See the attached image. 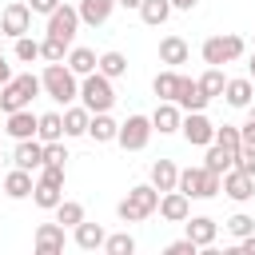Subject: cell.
<instances>
[{"mask_svg": "<svg viewBox=\"0 0 255 255\" xmlns=\"http://www.w3.org/2000/svg\"><path fill=\"white\" fill-rule=\"evenodd\" d=\"M247 124H255V104H247Z\"/></svg>", "mask_w": 255, "mask_h": 255, "instance_id": "obj_51", "label": "cell"}, {"mask_svg": "<svg viewBox=\"0 0 255 255\" xmlns=\"http://www.w3.org/2000/svg\"><path fill=\"white\" fill-rule=\"evenodd\" d=\"M143 0H116V8H139Z\"/></svg>", "mask_w": 255, "mask_h": 255, "instance_id": "obj_50", "label": "cell"}, {"mask_svg": "<svg viewBox=\"0 0 255 255\" xmlns=\"http://www.w3.org/2000/svg\"><path fill=\"white\" fill-rule=\"evenodd\" d=\"M104 251H108V255H135V239H131L128 231L108 235V239H104Z\"/></svg>", "mask_w": 255, "mask_h": 255, "instance_id": "obj_37", "label": "cell"}, {"mask_svg": "<svg viewBox=\"0 0 255 255\" xmlns=\"http://www.w3.org/2000/svg\"><path fill=\"white\" fill-rule=\"evenodd\" d=\"M16 60H20V64H36V60H40V40L16 36Z\"/></svg>", "mask_w": 255, "mask_h": 255, "instance_id": "obj_38", "label": "cell"}, {"mask_svg": "<svg viewBox=\"0 0 255 255\" xmlns=\"http://www.w3.org/2000/svg\"><path fill=\"white\" fill-rule=\"evenodd\" d=\"M139 16H143V24H151V28H159V24H167V16L175 12L171 8V0H143L139 8H135Z\"/></svg>", "mask_w": 255, "mask_h": 255, "instance_id": "obj_29", "label": "cell"}, {"mask_svg": "<svg viewBox=\"0 0 255 255\" xmlns=\"http://www.w3.org/2000/svg\"><path fill=\"white\" fill-rule=\"evenodd\" d=\"M175 104H179V112H203L211 100L203 96L199 80H191V76H179V88H175Z\"/></svg>", "mask_w": 255, "mask_h": 255, "instance_id": "obj_11", "label": "cell"}, {"mask_svg": "<svg viewBox=\"0 0 255 255\" xmlns=\"http://www.w3.org/2000/svg\"><path fill=\"white\" fill-rule=\"evenodd\" d=\"M60 199H64V167L40 163V175H36V187H32V203L44 207V211H52Z\"/></svg>", "mask_w": 255, "mask_h": 255, "instance_id": "obj_5", "label": "cell"}, {"mask_svg": "<svg viewBox=\"0 0 255 255\" xmlns=\"http://www.w3.org/2000/svg\"><path fill=\"white\" fill-rule=\"evenodd\" d=\"M60 4H64V0H28V8H32V12H40V16H48V12H56Z\"/></svg>", "mask_w": 255, "mask_h": 255, "instance_id": "obj_45", "label": "cell"}, {"mask_svg": "<svg viewBox=\"0 0 255 255\" xmlns=\"http://www.w3.org/2000/svg\"><path fill=\"white\" fill-rule=\"evenodd\" d=\"M251 96H255V88H251V80H247V76H239V80H227V84H223V100H227L231 108H247V104H251Z\"/></svg>", "mask_w": 255, "mask_h": 255, "instance_id": "obj_27", "label": "cell"}, {"mask_svg": "<svg viewBox=\"0 0 255 255\" xmlns=\"http://www.w3.org/2000/svg\"><path fill=\"white\" fill-rule=\"evenodd\" d=\"M175 187H179L187 199H215V195L223 191V175H219V171H207L203 163H199V167H179Z\"/></svg>", "mask_w": 255, "mask_h": 255, "instance_id": "obj_2", "label": "cell"}, {"mask_svg": "<svg viewBox=\"0 0 255 255\" xmlns=\"http://www.w3.org/2000/svg\"><path fill=\"white\" fill-rule=\"evenodd\" d=\"M80 104H84L88 112H112V104H116V88H112V80H108L104 72H88V76H80Z\"/></svg>", "mask_w": 255, "mask_h": 255, "instance_id": "obj_4", "label": "cell"}, {"mask_svg": "<svg viewBox=\"0 0 255 255\" xmlns=\"http://www.w3.org/2000/svg\"><path fill=\"white\" fill-rule=\"evenodd\" d=\"M44 163V143L32 135V139H16V151H12V167H24V171H40Z\"/></svg>", "mask_w": 255, "mask_h": 255, "instance_id": "obj_14", "label": "cell"}, {"mask_svg": "<svg viewBox=\"0 0 255 255\" xmlns=\"http://www.w3.org/2000/svg\"><path fill=\"white\" fill-rule=\"evenodd\" d=\"M0 131H4V124H0Z\"/></svg>", "mask_w": 255, "mask_h": 255, "instance_id": "obj_54", "label": "cell"}, {"mask_svg": "<svg viewBox=\"0 0 255 255\" xmlns=\"http://www.w3.org/2000/svg\"><path fill=\"white\" fill-rule=\"evenodd\" d=\"M0 56H4V48H0Z\"/></svg>", "mask_w": 255, "mask_h": 255, "instance_id": "obj_53", "label": "cell"}, {"mask_svg": "<svg viewBox=\"0 0 255 255\" xmlns=\"http://www.w3.org/2000/svg\"><path fill=\"white\" fill-rule=\"evenodd\" d=\"M72 239H76V247H80V251H96V247H104L108 231H104L100 223H88V219H80V223L72 227Z\"/></svg>", "mask_w": 255, "mask_h": 255, "instance_id": "obj_22", "label": "cell"}, {"mask_svg": "<svg viewBox=\"0 0 255 255\" xmlns=\"http://www.w3.org/2000/svg\"><path fill=\"white\" fill-rule=\"evenodd\" d=\"M243 48H247V44H243V36H231V32H227V36H207L199 52H203V64L223 68V64L239 60V56H243Z\"/></svg>", "mask_w": 255, "mask_h": 255, "instance_id": "obj_6", "label": "cell"}, {"mask_svg": "<svg viewBox=\"0 0 255 255\" xmlns=\"http://www.w3.org/2000/svg\"><path fill=\"white\" fill-rule=\"evenodd\" d=\"M96 60H100V56H96L92 48H76V44H72V48H68V60H64V64H68V68H72L76 76H88V72H96Z\"/></svg>", "mask_w": 255, "mask_h": 255, "instance_id": "obj_30", "label": "cell"}, {"mask_svg": "<svg viewBox=\"0 0 255 255\" xmlns=\"http://www.w3.org/2000/svg\"><path fill=\"white\" fill-rule=\"evenodd\" d=\"M199 247L191 243V239H175V243H167V255H195Z\"/></svg>", "mask_w": 255, "mask_h": 255, "instance_id": "obj_44", "label": "cell"}, {"mask_svg": "<svg viewBox=\"0 0 255 255\" xmlns=\"http://www.w3.org/2000/svg\"><path fill=\"white\" fill-rule=\"evenodd\" d=\"M203 167H207V171H219V175H223V171H231V167H235V151L211 139V143H207V155H203Z\"/></svg>", "mask_w": 255, "mask_h": 255, "instance_id": "obj_26", "label": "cell"}, {"mask_svg": "<svg viewBox=\"0 0 255 255\" xmlns=\"http://www.w3.org/2000/svg\"><path fill=\"white\" fill-rule=\"evenodd\" d=\"M187 56H191V48H187L183 36H163V40H159V64L179 68V64H187Z\"/></svg>", "mask_w": 255, "mask_h": 255, "instance_id": "obj_20", "label": "cell"}, {"mask_svg": "<svg viewBox=\"0 0 255 255\" xmlns=\"http://www.w3.org/2000/svg\"><path fill=\"white\" fill-rule=\"evenodd\" d=\"M116 131H120V124H116L108 112H92V120H88V135H92L96 143H112Z\"/></svg>", "mask_w": 255, "mask_h": 255, "instance_id": "obj_25", "label": "cell"}, {"mask_svg": "<svg viewBox=\"0 0 255 255\" xmlns=\"http://www.w3.org/2000/svg\"><path fill=\"white\" fill-rule=\"evenodd\" d=\"M36 139H40V143L64 139V116H60V112H44L40 124H36Z\"/></svg>", "mask_w": 255, "mask_h": 255, "instance_id": "obj_28", "label": "cell"}, {"mask_svg": "<svg viewBox=\"0 0 255 255\" xmlns=\"http://www.w3.org/2000/svg\"><path fill=\"white\" fill-rule=\"evenodd\" d=\"M64 227L60 223H40L36 227V239H32V247H36V255H60L64 251Z\"/></svg>", "mask_w": 255, "mask_h": 255, "instance_id": "obj_15", "label": "cell"}, {"mask_svg": "<svg viewBox=\"0 0 255 255\" xmlns=\"http://www.w3.org/2000/svg\"><path fill=\"white\" fill-rule=\"evenodd\" d=\"M44 163H52V167H64V163H68V147H64V139L44 143Z\"/></svg>", "mask_w": 255, "mask_h": 255, "instance_id": "obj_41", "label": "cell"}, {"mask_svg": "<svg viewBox=\"0 0 255 255\" xmlns=\"http://www.w3.org/2000/svg\"><path fill=\"white\" fill-rule=\"evenodd\" d=\"M8 80H12V68H8V60L0 56V84H8Z\"/></svg>", "mask_w": 255, "mask_h": 255, "instance_id": "obj_48", "label": "cell"}, {"mask_svg": "<svg viewBox=\"0 0 255 255\" xmlns=\"http://www.w3.org/2000/svg\"><path fill=\"white\" fill-rule=\"evenodd\" d=\"M88 120H92V112L84 104L64 108V135H88Z\"/></svg>", "mask_w": 255, "mask_h": 255, "instance_id": "obj_31", "label": "cell"}, {"mask_svg": "<svg viewBox=\"0 0 255 255\" xmlns=\"http://www.w3.org/2000/svg\"><path fill=\"white\" fill-rule=\"evenodd\" d=\"M223 84H227V76H223V68H211V64H207V72L199 76V88H203V96H207V100H215V96H223Z\"/></svg>", "mask_w": 255, "mask_h": 255, "instance_id": "obj_34", "label": "cell"}, {"mask_svg": "<svg viewBox=\"0 0 255 255\" xmlns=\"http://www.w3.org/2000/svg\"><path fill=\"white\" fill-rule=\"evenodd\" d=\"M52 211H56V223H60V227H76V223L84 219V203H76V199H60Z\"/></svg>", "mask_w": 255, "mask_h": 255, "instance_id": "obj_33", "label": "cell"}, {"mask_svg": "<svg viewBox=\"0 0 255 255\" xmlns=\"http://www.w3.org/2000/svg\"><path fill=\"white\" fill-rule=\"evenodd\" d=\"M183 223H187V239H191L195 247H211V243H215V231H219V227H215L211 215H187Z\"/></svg>", "mask_w": 255, "mask_h": 255, "instance_id": "obj_19", "label": "cell"}, {"mask_svg": "<svg viewBox=\"0 0 255 255\" xmlns=\"http://www.w3.org/2000/svg\"><path fill=\"white\" fill-rule=\"evenodd\" d=\"M124 199H128V203H131V207H135L143 219H147V215H155V207H159V191H155L151 183H135V187L124 195Z\"/></svg>", "mask_w": 255, "mask_h": 255, "instance_id": "obj_21", "label": "cell"}, {"mask_svg": "<svg viewBox=\"0 0 255 255\" xmlns=\"http://www.w3.org/2000/svg\"><path fill=\"white\" fill-rule=\"evenodd\" d=\"M147 175H151L147 183H151V187H155V191L163 195V191H171V187H175V179H179V167H175L171 159H155Z\"/></svg>", "mask_w": 255, "mask_h": 255, "instance_id": "obj_24", "label": "cell"}, {"mask_svg": "<svg viewBox=\"0 0 255 255\" xmlns=\"http://www.w3.org/2000/svg\"><path fill=\"white\" fill-rule=\"evenodd\" d=\"M76 32H80V12L72 4H60L56 12H48V36H56V40H64L72 48L76 44Z\"/></svg>", "mask_w": 255, "mask_h": 255, "instance_id": "obj_8", "label": "cell"}, {"mask_svg": "<svg viewBox=\"0 0 255 255\" xmlns=\"http://www.w3.org/2000/svg\"><path fill=\"white\" fill-rule=\"evenodd\" d=\"M76 12H80V24H88V28H104V24L112 20V12H116V0H80Z\"/></svg>", "mask_w": 255, "mask_h": 255, "instance_id": "obj_16", "label": "cell"}, {"mask_svg": "<svg viewBox=\"0 0 255 255\" xmlns=\"http://www.w3.org/2000/svg\"><path fill=\"white\" fill-rule=\"evenodd\" d=\"M247 72H251V76H255V52H251V60H247Z\"/></svg>", "mask_w": 255, "mask_h": 255, "instance_id": "obj_52", "label": "cell"}, {"mask_svg": "<svg viewBox=\"0 0 255 255\" xmlns=\"http://www.w3.org/2000/svg\"><path fill=\"white\" fill-rule=\"evenodd\" d=\"M179 120H183V112H179V104H175V100H159V104H155V112H151V128H155L159 135L179 131Z\"/></svg>", "mask_w": 255, "mask_h": 255, "instance_id": "obj_17", "label": "cell"}, {"mask_svg": "<svg viewBox=\"0 0 255 255\" xmlns=\"http://www.w3.org/2000/svg\"><path fill=\"white\" fill-rule=\"evenodd\" d=\"M175 88H179V72H175V68H167V72H159V76L151 80V92H155L159 100H175Z\"/></svg>", "mask_w": 255, "mask_h": 255, "instance_id": "obj_35", "label": "cell"}, {"mask_svg": "<svg viewBox=\"0 0 255 255\" xmlns=\"http://www.w3.org/2000/svg\"><path fill=\"white\" fill-rule=\"evenodd\" d=\"M223 195L235 199V203H247V199L255 195V175H247V171H239V167L223 171Z\"/></svg>", "mask_w": 255, "mask_h": 255, "instance_id": "obj_12", "label": "cell"}, {"mask_svg": "<svg viewBox=\"0 0 255 255\" xmlns=\"http://www.w3.org/2000/svg\"><path fill=\"white\" fill-rule=\"evenodd\" d=\"M116 215H120L124 223H139V219H143V215H139V211H135L128 199H120V203H116Z\"/></svg>", "mask_w": 255, "mask_h": 255, "instance_id": "obj_43", "label": "cell"}, {"mask_svg": "<svg viewBox=\"0 0 255 255\" xmlns=\"http://www.w3.org/2000/svg\"><path fill=\"white\" fill-rule=\"evenodd\" d=\"M239 251H243V255H255V231H251V235H243V239H239Z\"/></svg>", "mask_w": 255, "mask_h": 255, "instance_id": "obj_46", "label": "cell"}, {"mask_svg": "<svg viewBox=\"0 0 255 255\" xmlns=\"http://www.w3.org/2000/svg\"><path fill=\"white\" fill-rule=\"evenodd\" d=\"M215 143H223V147L239 151V147H243V135H239V128H235V124H223V128H215Z\"/></svg>", "mask_w": 255, "mask_h": 255, "instance_id": "obj_39", "label": "cell"}, {"mask_svg": "<svg viewBox=\"0 0 255 255\" xmlns=\"http://www.w3.org/2000/svg\"><path fill=\"white\" fill-rule=\"evenodd\" d=\"M36 124H40V116H32L28 108L4 116V131H8L12 139H32V135H36Z\"/></svg>", "mask_w": 255, "mask_h": 255, "instance_id": "obj_18", "label": "cell"}, {"mask_svg": "<svg viewBox=\"0 0 255 255\" xmlns=\"http://www.w3.org/2000/svg\"><path fill=\"white\" fill-rule=\"evenodd\" d=\"M199 0H171V8H179V12H191Z\"/></svg>", "mask_w": 255, "mask_h": 255, "instance_id": "obj_49", "label": "cell"}, {"mask_svg": "<svg viewBox=\"0 0 255 255\" xmlns=\"http://www.w3.org/2000/svg\"><path fill=\"white\" fill-rule=\"evenodd\" d=\"M64 56H68V44L64 40H56V36H44L40 40V60L44 64H60Z\"/></svg>", "mask_w": 255, "mask_h": 255, "instance_id": "obj_36", "label": "cell"}, {"mask_svg": "<svg viewBox=\"0 0 255 255\" xmlns=\"http://www.w3.org/2000/svg\"><path fill=\"white\" fill-rule=\"evenodd\" d=\"M32 187H36V179H32V171H24V167H12V171L4 175V195H8V199H28Z\"/></svg>", "mask_w": 255, "mask_h": 255, "instance_id": "obj_23", "label": "cell"}, {"mask_svg": "<svg viewBox=\"0 0 255 255\" xmlns=\"http://www.w3.org/2000/svg\"><path fill=\"white\" fill-rule=\"evenodd\" d=\"M179 131H183V139H187L191 147H207V143L215 139V124H211L203 112H187V116L179 120Z\"/></svg>", "mask_w": 255, "mask_h": 255, "instance_id": "obj_9", "label": "cell"}, {"mask_svg": "<svg viewBox=\"0 0 255 255\" xmlns=\"http://www.w3.org/2000/svg\"><path fill=\"white\" fill-rule=\"evenodd\" d=\"M155 211H159L167 223H183V219L191 215V199H187L179 187H171V191H163V195H159V207H155Z\"/></svg>", "mask_w": 255, "mask_h": 255, "instance_id": "obj_13", "label": "cell"}, {"mask_svg": "<svg viewBox=\"0 0 255 255\" xmlns=\"http://www.w3.org/2000/svg\"><path fill=\"white\" fill-rule=\"evenodd\" d=\"M223 227H227L235 239H243V235H251V231H255V219H251V215H243V211H235V215H231Z\"/></svg>", "mask_w": 255, "mask_h": 255, "instance_id": "obj_40", "label": "cell"}, {"mask_svg": "<svg viewBox=\"0 0 255 255\" xmlns=\"http://www.w3.org/2000/svg\"><path fill=\"white\" fill-rule=\"evenodd\" d=\"M151 116H128L124 124H120V131H116V143L124 147V151H143L147 147V139H151Z\"/></svg>", "mask_w": 255, "mask_h": 255, "instance_id": "obj_7", "label": "cell"}, {"mask_svg": "<svg viewBox=\"0 0 255 255\" xmlns=\"http://www.w3.org/2000/svg\"><path fill=\"white\" fill-rule=\"evenodd\" d=\"M0 32L12 36V40H16V36H28V32H32V8L20 4V0L8 4V8L0 12Z\"/></svg>", "mask_w": 255, "mask_h": 255, "instance_id": "obj_10", "label": "cell"}, {"mask_svg": "<svg viewBox=\"0 0 255 255\" xmlns=\"http://www.w3.org/2000/svg\"><path fill=\"white\" fill-rule=\"evenodd\" d=\"M235 167L247 171V175H255V147H251V143H243V147L235 151Z\"/></svg>", "mask_w": 255, "mask_h": 255, "instance_id": "obj_42", "label": "cell"}, {"mask_svg": "<svg viewBox=\"0 0 255 255\" xmlns=\"http://www.w3.org/2000/svg\"><path fill=\"white\" fill-rule=\"evenodd\" d=\"M40 92H44V88H40V76H32V72L12 76L8 84H0V112H4V116H8V112H20V108H28Z\"/></svg>", "mask_w": 255, "mask_h": 255, "instance_id": "obj_3", "label": "cell"}, {"mask_svg": "<svg viewBox=\"0 0 255 255\" xmlns=\"http://www.w3.org/2000/svg\"><path fill=\"white\" fill-rule=\"evenodd\" d=\"M239 135H243V143H251V147H255V124H247V120H243V128H239Z\"/></svg>", "mask_w": 255, "mask_h": 255, "instance_id": "obj_47", "label": "cell"}, {"mask_svg": "<svg viewBox=\"0 0 255 255\" xmlns=\"http://www.w3.org/2000/svg\"><path fill=\"white\" fill-rule=\"evenodd\" d=\"M96 72H104L108 80H120V76H128V56L124 52H104L96 60Z\"/></svg>", "mask_w": 255, "mask_h": 255, "instance_id": "obj_32", "label": "cell"}, {"mask_svg": "<svg viewBox=\"0 0 255 255\" xmlns=\"http://www.w3.org/2000/svg\"><path fill=\"white\" fill-rule=\"evenodd\" d=\"M40 88L48 100L56 104H76L80 100V76L60 60V64H44V76H40Z\"/></svg>", "mask_w": 255, "mask_h": 255, "instance_id": "obj_1", "label": "cell"}]
</instances>
